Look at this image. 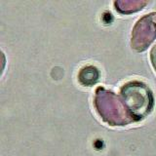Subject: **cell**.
Here are the masks:
<instances>
[{"label": "cell", "instance_id": "obj_1", "mask_svg": "<svg viewBox=\"0 0 156 156\" xmlns=\"http://www.w3.org/2000/svg\"><path fill=\"white\" fill-rule=\"evenodd\" d=\"M122 99L131 118L139 121L145 118L154 107V97L147 85L141 82H130L122 88Z\"/></svg>", "mask_w": 156, "mask_h": 156}, {"label": "cell", "instance_id": "obj_2", "mask_svg": "<svg viewBox=\"0 0 156 156\" xmlns=\"http://www.w3.org/2000/svg\"><path fill=\"white\" fill-rule=\"evenodd\" d=\"M155 38L156 13H151L136 23L132 38V46L139 52L144 51Z\"/></svg>", "mask_w": 156, "mask_h": 156}, {"label": "cell", "instance_id": "obj_3", "mask_svg": "<svg viewBox=\"0 0 156 156\" xmlns=\"http://www.w3.org/2000/svg\"><path fill=\"white\" fill-rule=\"evenodd\" d=\"M150 61L151 63H152V66L154 67V69L156 71V45L150 51Z\"/></svg>", "mask_w": 156, "mask_h": 156}]
</instances>
